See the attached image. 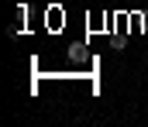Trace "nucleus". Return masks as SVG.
Returning a JSON list of instances; mask_svg holds the SVG:
<instances>
[]
</instances>
